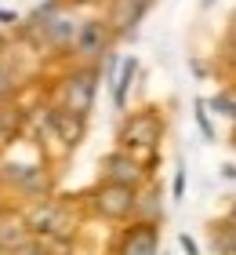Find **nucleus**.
<instances>
[{"label": "nucleus", "instance_id": "f257e3e1", "mask_svg": "<svg viewBox=\"0 0 236 255\" xmlns=\"http://www.w3.org/2000/svg\"><path fill=\"white\" fill-rule=\"evenodd\" d=\"M94 208L105 219H127L138 208V193H135V186H124V182H105L94 193Z\"/></svg>", "mask_w": 236, "mask_h": 255}, {"label": "nucleus", "instance_id": "f03ea898", "mask_svg": "<svg viewBox=\"0 0 236 255\" xmlns=\"http://www.w3.org/2000/svg\"><path fill=\"white\" fill-rule=\"evenodd\" d=\"M94 88H98V77L94 69H80L66 80V113H77V117H87L91 102H94Z\"/></svg>", "mask_w": 236, "mask_h": 255}, {"label": "nucleus", "instance_id": "7ed1b4c3", "mask_svg": "<svg viewBox=\"0 0 236 255\" xmlns=\"http://www.w3.org/2000/svg\"><path fill=\"white\" fill-rule=\"evenodd\" d=\"M105 44H109V26L98 18H91V22H80L77 26V37H73V48L80 59H98V55H105Z\"/></svg>", "mask_w": 236, "mask_h": 255}, {"label": "nucleus", "instance_id": "20e7f679", "mask_svg": "<svg viewBox=\"0 0 236 255\" xmlns=\"http://www.w3.org/2000/svg\"><path fill=\"white\" fill-rule=\"evenodd\" d=\"M33 230H40L44 237H58V241H66V237H73V215L62 212L58 204H44L37 215H33Z\"/></svg>", "mask_w": 236, "mask_h": 255}, {"label": "nucleus", "instance_id": "39448f33", "mask_svg": "<svg viewBox=\"0 0 236 255\" xmlns=\"http://www.w3.org/2000/svg\"><path fill=\"white\" fill-rule=\"evenodd\" d=\"M124 142H138V146H153V142H160V135H163V121L157 117V113H135L131 121L124 124Z\"/></svg>", "mask_w": 236, "mask_h": 255}, {"label": "nucleus", "instance_id": "423d86ee", "mask_svg": "<svg viewBox=\"0 0 236 255\" xmlns=\"http://www.w3.org/2000/svg\"><path fill=\"white\" fill-rule=\"evenodd\" d=\"M102 171H105V182H124V186H138L142 179V168L131 153H105Z\"/></svg>", "mask_w": 236, "mask_h": 255}, {"label": "nucleus", "instance_id": "0eeeda50", "mask_svg": "<svg viewBox=\"0 0 236 255\" xmlns=\"http://www.w3.org/2000/svg\"><path fill=\"white\" fill-rule=\"evenodd\" d=\"M120 255H157V226L153 223L131 226L120 241Z\"/></svg>", "mask_w": 236, "mask_h": 255}, {"label": "nucleus", "instance_id": "6e6552de", "mask_svg": "<svg viewBox=\"0 0 236 255\" xmlns=\"http://www.w3.org/2000/svg\"><path fill=\"white\" fill-rule=\"evenodd\" d=\"M22 241H29V223L22 215H15V212H4L0 215V248L15 252Z\"/></svg>", "mask_w": 236, "mask_h": 255}, {"label": "nucleus", "instance_id": "1a4fd4ad", "mask_svg": "<svg viewBox=\"0 0 236 255\" xmlns=\"http://www.w3.org/2000/svg\"><path fill=\"white\" fill-rule=\"evenodd\" d=\"M73 37H77V22L69 15H55V18L44 22V40L55 44V48H69Z\"/></svg>", "mask_w": 236, "mask_h": 255}, {"label": "nucleus", "instance_id": "9d476101", "mask_svg": "<svg viewBox=\"0 0 236 255\" xmlns=\"http://www.w3.org/2000/svg\"><path fill=\"white\" fill-rule=\"evenodd\" d=\"M51 124L58 128V135H62V142L66 146H77L80 142V135H84V117H77V113H55Z\"/></svg>", "mask_w": 236, "mask_h": 255}, {"label": "nucleus", "instance_id": "9b49d317", "mask_svg": "<svg viewBox=\"0 0 236 255\" xmlns=\"http://www.w3.org/2000/svg\"><path fill=\"white\" fill-rule=\"evenodd\" d=\"M15 168V164H11ZM7 179L15 182V186L22 190H47V175H44V168H15V171H7Z\"/></svg>", "mask_w": 236, "mask_h": 255}, {"label": "nucleus", "instance_id": "f8f14e48", "mask_svg": "<svg viewBox=\"0 0 236 255\" xmlns=\"http://www.w3.org/2000/svg\"><path fill=\"white\" fill-rule=\"evenodd\" d=\"M138 73V59L131 55V59H124L120 66V80H116V88H113V99H116V110H124L127 106V91H131V80Z\"/></svg>", "mask_w": 236, "mask_h": 255}, {"label": "nucleus", "instance_id": "ddd939ff", "mask_svg": "<svg viewBox=\"0 0 236 255\" xmlns=\"http://www.w3.org/2000/svg\"><path fill=\"white\" fill-rule=\"evenodd\" d=\"M233 106H236V102H233V91H222V95L211 99V110L222 113V117H233Z\"/></svg>", "mask_w": 236, "mask_h": 255}, {"label": "nucleus", "instance_id": "4468645a", "mask_svg": "<svg viewBox=\"0 0 236 255\" xmlns=\"http://www.w3.org/2000/svg\"><path fill=\"white\" fill-rule=\"evenodd\" d=\"M15 255H51V252H47V245H40V241H22L15 248Z\"/></svg>", "mask_w": 236, "mask_h": 255}, {"label": "nucleus", "instance_id": "2eb2a0df", "mask_svg": "<svg viewBox=\"0 0 236 255\" xmlns=\"http://www.w3.org/2000/svg\"><path fill=\"white\" fill-rule=\"evenodd\" d=\"M11 88H15V80H11V73H7L4 66H0V99L11 95Z\"/></svg>", "mask_w": 236, "mask_h": 255}, {"label": "nucleus", "instance_id": "dca6fc26", "mask_svg": "<svg viewBox=\"0 0 236 255\" xmlns=\"http://www.w3.org/2000/svg\"><path fill=\"white\" fill-rule=\"evenodd\" d=\"M178 245H182V252H185V255H200V252H196V241L189 237V234H182V237H178Z\"/></svg>", "mask_w": 236, "mask_h": 255}, {"label": "nucleus", "instance_id": "f3484780", "mask_svg": "<svg viewBox=\"0 0 236 255\" xmlns=\"http://www.w3.org/2000/svg\"><path fill=\"white\" fill-rule=\"evenodd\" d=\"M185 193V168H178V175H174V197Z\"/></svg>", "mask_w": 236, "mask_h": 255}, {"label": "nucleus", "instance_id": "a211bd4d", "mask_svg": "<svg viewBox=\"0 0 236 255\" xmlns=\"http://www.w3.org/2000/svg\"><path fill=\"white\" fill-rule=\"evenodd\" d=\"M196 117H200V128H204V135L211 138V135H215V131H211V124H207V113H204V110H196Z\"/></svg>", "mask_w": 236, "mask_h": 255}, {"label": "nucleus", "instance_id": "6ab92c4d", "mask_svg": "<svg viewBox=\"0 0 236 255\" xmlns=\"http://www.w3.org/2000/svg\"><path fill=\"white\" fill-rule=\"evenodd\" d=\"M0 22H7V26H15L18 15H11V11H0Z\"/></svg>", "mask_w": 236, "mask_h": 255}, {"label": "nucleus", "instance_id": "aec40b11", "mask_svg": "<svg viewBox=\"0 0 236 255\" xmlns=\"http://www.w3.org/2000/svg\"><path fill=\"white\" fill-rule=\"evenodd\" d=\"M0 255H11V252H7V248H0Z\"/></svg>", "mask_w": 236, "mask_h": 255}, {"label": "nucleus", "instance_id": "412c9836", "mask_svg": "<svg viewBox=\"0 0 236 255\" xmlns=\"http://www.w3.org/2000/svg\"><path fill=\"white\" fill-rule=\"evenodd\" d=\"M207 4H211V0H207Z\"/></svg>", "mask_w": 236, "mask_h": 255}]
</instances>
